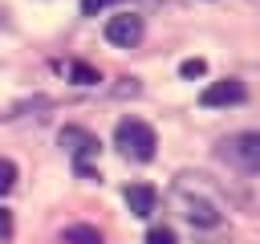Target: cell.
<instances>
[{"mask_svg": "<svg viewBox=\"0 0 260 244\" xmlns=\"http://www.w3.org/2000/svg\"><path fill=\"white\" fill-rule=\"evenodd\" d=\"M175 203L183 207V216H187L191 224H203V228L219 224V203L203 195V183H195V175H179V183H175Z\"/></svg>", "mask_w": 260, "mask_h": 244, "instance_id": "1", "label": "cell"}, {"mask_svg": "<svg viewBox=\"0 0 260 244\" xmlns=\"http://www.w3.org/2000/svg\"><path fill=\"white\" fill-rule=\"evenodd\" d=\"M106 41L118 45V49L138 45V41H142V16H138V12H118V16H110V20H106Z\"/></svg>", "mask_w": 260, "mask_h": 244, "instance_id": "5", "label": "cell"}, {"mask_svg": "<svg viewBox=\"0 0 260 244\" xmlns=\"http://www.w3.org/2000/svg\"><path fill=\"white\" fill-rule=\"evenodd\" d=\"M179 73H183V77H203V73H207V61H203V57H187V61L179 65Z\"/></svg>", "mask_w": 260, "mask_h": 244, "instance_id": "11", "label": "cell"}, {"mask_svg": "<svg viewBox=\"0 0 260 244\" xmlns=\"http://www.w3.org/2000/svg\"><path fill=\"white\" fill-rule=\"evenodd\" d=\"M57 142L73 155V163H77V171L85 175V179H93V171H89V163L85 159H93L98 150H102V142L89 134V130H81V126H61V134H57Z\"/></svg>", "mask_w": 260, "mask_h": 244, "instance_id": "4", "label": "cell"}, {"mask_svg": "<svg viewBox=\"0 0 260 244\" xmlns=\"http://www.w3.org/2000/svg\"><path fill=\"white\" fill-rule=\"evenodd\" d=\"M65 244H106V240H102V232L89 228V224H69V228H65Z\"/></svg>", "mask_w": 260, "mask_h": 244, "instance_id": "8", "label": "cell"}, {"mask_svg": "<svg viewBox=\"0 0 260 244\" xmlns=\"http://www.w3.org/2000/svg\"><path fill=\"white\" fill-rule=\"evenodd\" d=\"M106 4H110V0H81V16H98Z\"/></svg>", "mask_w": 260, "mask_h": 244, "instance_id": "13", "label": "cell"}, {"mask_svg": "<svg viewBox=\"0 0 260 244\" xmlns=\"http://www.w3.org/2000/svg\"><path fill=\"white\" fill-rule=\"evenodd\" d=\"M146 244H175V232L171 228H150L146 232Z\"/></svg>", "mask_w": 260, "mask_h": 244, "instance_id": "12", "label": "cell"}, {"mask_svg": "<svg viewBox=\"0 0 260 244\" xmlns=\"http://www.w3.org/2000/svg\"><path fill=\"white\" fill-rule=\"evenodd\" d=\"M122 199H126V207H130L134 216H150L154 203H158V195H154L150 183H130V187L122 191Z\"/></svg>", "mask_w": 260, "mask_h": 244, "instance_id": "7", "label": "cell"}, {"mask_svg": "<svg viewBox=\"0 0 260 244\" xmlns=\"http://www.w3.org/2000/svg\"><path fill=\"white\" fill-rule=\"evenodd\" d=\"M69 81H77V85H98L102 73H98L93 65H85V61H73V65H69Z\"/></svg>", "mask_w": 260, "mask_h": 244, "instance_id": "9", "label": "cell"}, {"mask_svg": "<svg viewBox=\"0 0 260 244\" xmlns=\"http://www.w3.org/2000/svg\"><path fill=\"white\" fill-rule=\"evenodd\" d=\"M114 146H118L126 159H134V163H150L158 138H154V130H150L142 118H122L118 130H114Z\"/></svg>", "mask_w": 260, "mask_h": 244, "instance_id": "2", "label": "cell"}, {"mask_svg": "<svg viewBox=\"0 0 260 244\" xmlns=\"http://www.w3.org/2000/svg\"><path fill=\"white\" fill-rule=\"evenodd\" d=\"M219 159L232 163L236 171L256 175V171H260V134H256V130H244V134L223 138V142H219Z\"/></svg>", "mask_w": 260, "mask_h": 244, "instance_id": "3", "label": "cell"}, {"mask_svg": "<svg viewBox=\"0 0 260 244\" xmlns=\"http://www.w3.org/2000/svg\"><path fill=\"white\" fill-rule=\"evenodd\" d=\"M244 98H248L244 81H236V77H223V81H211V85L199 94V106H207V110H219V106H240Z\"/></svg>", "mask_w": 260, "mask_h": 244, "instance_id": "6", "label": "cell"}, {"mask_svg": "<svg viewBox=\"0 0 260 244\" xmlns=\"http://www.w3.org/2000/svg\"><path fill=\"white\" fill-rule=\"evenodd\" d=\"M0 236H12V216H8V207H0Z\"/></svg>", "mask_w": 260, "mask_h": 244, "instance_id": "14", "label": "cell"}, {"mask_svg": "<svg viewBox=\"0 0 260 244\" xmlns=\"http://www.w3.org/2000/svg\"><path fill=\"white\" fill-rule=\"evenodd\" d=\"M16 187V163L12 159H0V195H8Z\"/></svg>", "mask_w": 260, "mask_h": 244, "instance_id": "10", "label": "cell"}]
</instances>
